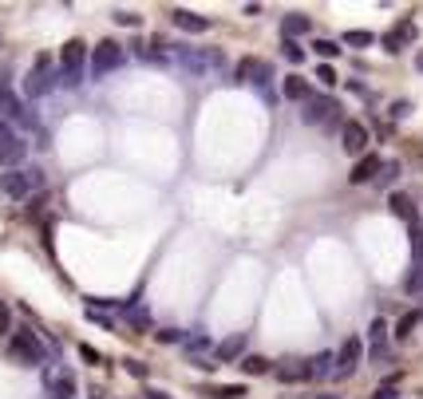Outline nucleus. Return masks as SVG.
Segmentation results:
<instances>
[{
	"label": "nucleus",
	"mask_w": 423,
	"mask_h": 399,
	"mask_svg": "<svg viewBox=\"0 0 423 399\" xmlns=\"http://www.w3.org/2000/svg\"><path fill=\"white\" fill-rule=\"evenodd\" d=\"M174 63L190 75H206V72L226 68V56H222V48H178L174 52Z\"/></svg>",
	"instance_id": "f257e3e1"
},
{
	"label": "nucleus",
	"mask_w": 423,
	"mask_h": 399,
	"mask_svg": "<svg viewBox=\"0 0 423 399\" xmlns=\"http://www.w3.org/2000/svg\"><path fill=\"white\" fill-rule=\"evenodd\" d=\"M32 190H44V174L40 170H4L0 174V194H8V198H28Z\"/></svg>",
	"instance_id": "f03ea898"
},
{
	"label": "nucleus",
	"mask_w": 423,
	"mask_h": 399,
	"mask_svg": "<svg viewBox=\"0 0 423 399\" xmlns=\"http://www.w3.org/2000/svg\"><path fill=\"white\" fill-rule=\"evenodd\" d=\"M123 63H127V52H123V44H115V40H99L95 48H91V75H95V79L119 72Z\"/></svg>",
	"instance_id": "7ed1b4c3"
},
{
	"label": "nucleus",
	"mask_w": 423,
	"mask_h": 399,
	"mask_svg": "<svg viewBox=\"0 0 423 399\" xmlns=\"http://www.w3.org/2000/svg\"><path fill=\"white\" fill-rule=\"evenodd\" d=\"M13 360L24 368H44V344H40L28 328H13Z\"/></svg>",
	"instance_id": "20e7f679"
},
{
	"label": "nucleus",
	"mask_w": 423,
	"mask_h": 399,
	"mask_svg": "<svg viewBox=\"0 0 423 399\" xmlns=\"http://www.w3.org/2000/svg\"><path fill=\"white\" fill-rule=\"evenodd\" d=\"M84 60H87L84 40H68L63 52H60V68H63V84L68 87H79V79H84Z\"/></svg>",
	"instance_id": "39448f33"
},
{
	"label": "nucleus",
	"mask_w": 423,
	"mask_h": 399,
	"mask_svg": "<svg viewBox=\"0 0 423 399\" xmlns=\"http://www.w3.org/2000/svg\"><path fill=\"white\" fill-rule=\"evenodd\" d=\"M52 87H56L52 60H48V56H36V63H32V72H28V79H24V95L28 99H40V95H48Z\"/></svg>",
	"instance_id": "423d86ee"
},
{
	"label": "nucleus",
	"mask_w": 423,
	"mask_h": 399,
	"mask_svg": "<svg viewBox=\"0 0 423 399\" xmlns=\"http://www.w3.org/2000/svg\"><path fill=\"white\" fill-rule=\"evenodd\" d=\"M44 399H75V380L63 368H44Z\"/></svg>",
	"instance_id": "0eeeda50"
},
{
	"label": "nucleus",
	"mask_w": 423,
	"mask_h": 399,
	"mask_svg": "<svg viewBox=\"0 0 423 399\" xmlns=\"http://www.w3.org/2000/svg\"><path fill=\"white\" fill-rule=\"evenodd\" d=\"M340 146H344V155L364 158V155H368V127L356 123V119H348L344 127H340Z\"/></svg>",
	"instance_id": "6e6552de"
},
{
	"label": "nucleus",
	"mask_w": 423,
	"mask_h": 399,
	"mask_svg": "<svg viewBox=\"0 0 423 399\" xmlns=\"http://www.w3.org/2000/svg\"><path fill=\"white\" fill-rule=\"evenodd\" d=\"M360 356H364V340L360 336H348L344 344H340V352H337V380H344V375L356 372Z\"/></svg>",
	"instance_id": "1a4fd4ad"
},
{
	"label": "nucleus",
	"mask_w": 423,
	"mask_h": 399,
	"mask_svg": "<svg viewBox=\"0 0 423 399\" xmlns=\"http://www.w3.org/2000/svg\"><path fill=\"white\" fill-rule=\"evenodd\" d=\"M337 111H340L337 99L316 95V99H309V107L301 111V119H305V123H337Z\"/></svg>",
	"instance_id": "9d476101"
},
{
	"label": "nucleus",
	"mask_w": 423,
	"mask_h": 399,
	"mask_svg": "<svg viewBox=\"0 0 423 399\" xmlns=\"http://www.w3.org/2000/svg\"><path fill=\"white\" fill-rule=\"evenodd\" d=\"M273 375H277L281 384H305V380H313L309 360H281V363H273Z\"/></svg>",
	"instance_id": "9b49d317"
},
{
	"label": "nucleus",
	"mask_w": 423,
	"mask_h": 399,
	"mask_svg": "<svg viewBox=\"0 0 423 399\" xmlns=\"http://www.w3.org/2000/svg\"><path fill=\"white\" fill-rule=\"evenodd\" d=\"M380 166H384V158L380 155H368L364 158H356V166H352V174H348V182L352 186H364V182H376V174H380Z\"/></svg>",
	"instance_id": "f8f14e48"
},
{
	"label": "nucleus",
	"mask_w": 423,
	"mask_h": 399,
	"mask_svg": "<svg viewBox=\"0 0 423 399\" xmlns=\"http://www.w3.org/2000/svg\"><path fill=\"white\" fill-rule=\"evenodd\" d=\"M368 356H372L376 363L387 356V320L384 316H376L372 324H368Z\"/></svg>",
	"instance_id": "ddd939ff"
},
{
	"label": "nucleus",
	"mask_w": 423,
	"mask_h": 399,
	"mask_svg": "<svg viewBox=\"0 0 423 399\" xmlns=\"http://www.w3.org/2000/svg\"><path fill=\"white\" fill-rule=\"evenodd\" d=\"M170 24L182 28V32H190V36H198V32L210 28V16H198V13H190V8H170Z\"/></svg>",
	"instance_id": "4468645a"
},
{
	"label": "nucleus",
	"mask_w": 423,
	"mask_h": 399,
	"mask_svg": "<svg viewBox=\"0 0 423 399\" xmlns=\"http://www.w3.org/2000/svg\"><path fill=\"white\" fill-rule=\"evenodd\" d=\"M245 356V332H233V336H226L214 348V360H222V363H230V360H242Z\"/></svg>",
	"instance_id": "2eb2a0df"
},
{
	"label": "nucleus",
	"mask_w": 423,
	"mask_h": 399,
	"mask_svg": "<svg viewBox=\"0 0 423 399\" xmlns=\"http://www.w3.org/2000/svg\"><path fill=\"white\" fill-rule=\"evenodd\" d=\"M309 32H313V16H305V13H289L285 20H281V36H285V40L309 36Z\"/></svg>",
	"instance_id": "dca6fc26"
},
{
	"label": "nucleus",
	"mask_w": 423,
	"mask_h": 399,
	"mask_svg": "<svg viewBox=\"0 0 423 399\" xmlns=\"http://www.w3.org/2000/svg\"><path fill=\"white\" fill-rule=\"evenodd\" d=\"M415 36H420V32H415V24H411V20H399V28H392V32L384 36V48L387 52H399L403 44H411Z\"/></svg>",
	"instance_id": "f3484780"
},
{
	"label": "nucleus",
	"mask_w": 423,
	"mask_h": 399,
	"mask_svg": "<svg viewBox=\"0 0 423 399\" xmlns=\"http://www.w3.org/2000/svg\"><path fill=\"white\" fill-rule=\"evenodd\" d=\"M182 348H186V356H190V360H206V352L214 348V340H210V332H186Z\"/></svg>",
	"instance_id": "a211bd4d"
},
{
	"label": "nucleus",
	"mask_w": 423,
	"mask_h": 399,
	"mask_svg": "<svg viewBox=\"0 0 423 399\" xmlns=\"http://www.w3.org/2000/svg\"><path fill=\"white\" fill-rule=\"evenodd\" d=\"M387 210H392V214H396V218H403L408 221V226H415V206H411V198L408 194H392V198H387Z\"/></svg>",
	"instance_id": "6ab92c4d"
},
{
	"label": "nucleus",
	"mask_w": 423,
	"mask_h": 399,
	"mask_svg": "<svg viewBox=\"0 0 423 399\" xmlns=\"http://www.w3.org/2000/svg\"><path fill=\"white\" fill-rule=\"evenodd\" d=\"M281 95L293 99V103H301V99H309V84H305L301 75H285V84H281Z\"/></svg>",
	"instance_id": "aec40b11"
},
{
	"label": "nucleus",
	"mask_w": 423,
	"mask_h": 399,
	"mask_svg": "<svg viewBox=\"0 0 423 399\" xmlns=\"http://www.w3.org/2000/svg\"><path fill=\"white\" fill-rule=\"evenodd\" d=\"M123 316H127V324H131V328H151V313H146V304L127 301V304H123Z\"/></svg>",
	"instance_id": "412c9836"
},
{
	"label": "nucleus",
	"mask_w": 423,
	"mask_h": 399,
	"mask_svg": "<svg viewBox=\"0 0 423 399\" xmlns=\"http://www.w3.org/2000/svg\"><path fill=\"white\" fill-rule=\"evenodd\" d=\"M332 363H337V356H332V352H321V356H313V360H309V372H313V380H325V375H332Z\"/></svg>",
	"instance_id": "4be33fe9"
},
{
	"label": "nucleus",
	"mask_w": 423,
	"mask_h": 399,
	"mask_svg": "<svg viewBox=\"0 0 423 399\" xmlns=\"http://www.w3.org/2000/svg\"><path fill=\"white\" fill-rule=\"evenodd\" d=\"M420 320H423V313L420 308H411V313H403L399 316V324H396V340H408L415 328H420Z\"/></svg>",
	"instance_id": "5701e85b"
},
{
	"label": "nucleus",
	"mask_w": 423,
	"mask_h": 399,
	"mask_svg": "<svg viewBox=\"0 0 423 399\" xmlns=\"http://www.w3.org/2000/svg\"><path fill=\"white\" fill-rule=\"evenodd\" d=\"M206 396H214V399H245L249 391H245L242 384H214V387H206Z\"/></svg>",
	"instance_id": "b1692460"
},
{
	"label": "nucleus",
	"mask_w": 423,
	"mask_h": 399,
	"mask_svg": "<svg viewBox=\"0 0 423 399\" xmlns=\"http://www.w3.org/2000/svg\"><path fill=\"white\" fill-rule=\"evenodd\" d=\"M403 292H408V297H423V261H415L411 273L403 277Z\"/></svg>",
	"instance_id": "393cba45"
},
{
	"label": "nucleus",
	"mask_w": 423,
	"mask_h": 399,
	"mask_svg": "<svg viewBox=\"0 0 423 399\" xmlns=\"http://www.w3.org/2000/svg\"><path fill=\"white\" fill-rule=\"evenodd\" d=\"M242 372L245 375H269L273 372V363H269L266 356H242Z\"/></svg>",
	"instance_id": "a878e982"
},
{
	"label": "nucleus",
	"mask_w": 423,
	"mask_h": 399,
	"mask_svg": "<svg viewBox=\"0 0 423 399\" xmlns=\"http://www.w3.org/2000/svg\"><path fill=\"white\" fill-rule=\"evenodd\" d=\"M344 44L348 48H368V44H376V36L368 28H352V32H344Z\"/></svg>",
	"instance_id": "bb28decb"
},
{
	"label": "nucleus",
	"mask_w": 423,
	"mask_h": 399,
	"mask_svg": "<svg viewBox=\"0 0 423 399\" xmlns=\"http://www.w3.org/2000/svg\"><path fill=\"white\" fill-rule=\"evenodd\" d=\"M257 56H245V60H238V68H233V79H242V84H249L254 79V72H257Z\"/></svg>",
	"instance_id": "cd10ccee"
},
{
	"label": "nucleus",
	"mask_w": 423,
	"mask_h": 399,
	"mask_svg": "<svg viewBox=\"0 0 423 399\" xmlns=\"http://www.w3.org/2000/svg\"><path fill=\"white\" fill-rule=\"evenodd\" d=\"M396 178H399V162H384L380 174H376V186H392Z\"/></svg>",
	"instance_id": "c85d7f7f"
},
{
	"label": "nucleus",
	"mask_w": 423,
	"mask_h": 399,
	"mask_svg": "<svg viewBox=\"0 0 423 399\" xmlns=\"http://www.w3.org/2000/svg\"><path fill=\"white\" fill-rule=\"evenodd\" d=\"M313 48H316V56H321V60H337V56H340V44H337V40H316Z\"/></svg>",
	"instance_id": "c756f323"
},
{
	"label": "nucleus",
	"mask_w": 423,
	"mask_h": 399,
	"mask_svg": "<svg viewBox=\"0 0 423 399\" xmlns=\"http://www.w3.org/2000/svg\"><path fill=\"white\" fill-rule=\"evenodd\" d=\"M155 340H158V344H182V340H186V332H182V328H158Z\"/></svg>",
	"instance_id": "7c9ffc66"
},
{
	"label": "nucleus",
	"mask_w": 423,
	"mask_h": 399,
	"mask_svg": "<svg viewBox=\"0 0 423 399\" xmlns=\"http://www.w3.org/2000/svg\"><path fill=\"white\" fill-rule=\"evenodd\" d=\"M281 52H285V60H293V63H301V60H305L301 40H285V44H281Z\"/></svg>",
	"instance_id": "2f4dec72"
},
{
	"label": "nucleus",
	"mask_w": 423,
	"mask_h": 399,
	"mask_svg": "<svg viewBox=\"0 0 423 399\" xmlns=\"http://www.w3.org/2000/svg\"><path fill=\"white\" fill-rule=\"evenodd\" d=\"M111 20H115V24H123V28H139V24H143V16L127 13V8H119V13H111Z\"/></svg>",
	"instance_id": "473e14b6"
},
{
	"label": "nucleus",
	"mask_w": 423,
	"mask_h": 399,
	"mask_svg": "<svg viewBox=\"0 0 423 399\" xmlns=\"http://www.w3.org/2000/svg\"><path fill=\"white\" fill-rule=\"evenodd\" d=\"M411 253H415V261H423V226L420 221L411 226Z\"/></svg>",
	"instance_id": "72a5a7b5"
},
{
	"label": "nucleus",
	"mask_w": 423,
	"mask_h": 399,
	"mask_svg": "<svg viewBox=\"0 0 423 399\" xmlns=\"http://www.w3.org/2000/svg\"><path fill=\"white\" fill-rule=\"evenodd\" d=\"M0 332H4V336H13V308H8L4 301H0Z\"/></svg>",
	"instance_id": "f704fd0d"
},
{
	"label": "nucleus",
	"mask_w": 423,
	"mask_h": 399,
	"mask_svg": "<svg viewBox=\"0 0 423 399\" xmlns=\"http://www.w3.org/2000/svg\"><path fill=\"white\" fill-rule=\"evenodd\" d=\"M316 79H321L325 87H332V84H337V72H332L328 63H321V68H316Z\"/></svg>",
	"instance_id": "c9c22d12"
},
{
	"label": "nucleus",
	"mask_w": 423,
	"mask_h": 399,
	"mask_svg": "<svg viewBox=\"0 0 423 399\" xmlns=\"http://www.w3.org/2000/svg\"><path fill=\"white\" fill-rule=\"evenodd\" d=\"M392 115H396V119H408V115H411V103H408V99L392 103Z\"/></svg>",
	"instance_id": "e433bc0d"
},
{
	"label": "nucleus",
	"mask_w": 423,
	"mask_h": 399,
	"mask_svg": "<svg viewBox=\"0 0 423 399\" xmlns=\"http://www.w3.org/2000/svg\"><path fill=\"white\" fill-rule=\"evenodd\" d=\"M372 399H399V391L392 384H384V387H376V396Z\"/></svg>",
	"instance_id": "4c0bfd02"
},
{
	"label": "nucleus",
	"mask_w": 423,
	"mask_h": 399,
	"mask_svg": "<svg viewBox=\"0 0 423 399\" xmlns=\"http://www.w3.org/2000/svg\"><path fill=\"white\" fill-rule=\"evenodd\" d=\"M79 356H84V360H91V363H99V352L91 348V344H79Z\"/></svg>",
	"instance_id": "58836bf2"
},
{
	"label": "nucleus",
	"mask_w": 423,
	"mask_h": 399,
	"mask_svg": "<svg viewBox=\"0 0 423 399\" xmlns=\"http://www.w3.org/2000/svg\"><path fill=\"white\" fill-rule=\"evenodd\" d=\"M123 363H127V372L131 375H146V363H139V360H123Z\"/></svg>",
	"instance_id": "ea45409f"
},
{
	"label": "nucleus",
	"mask_w": 423,
	"mask_h": 399,
	"mask_svg": "<svg viewBox=\"0 0 423 399\" xmlns=\"http://www.w3.org/2000/svg\"><path fill=\"white\" fill-rule=\"evenodd\" d=\"M146 399H170L167 391H146Z\"/></svg>",
	"instance_id": "a19ab883"
},
{
	"label": "nucleus",
	"mask_w": 423,
	"mask_h": 399,
	"mask_svg": "<svg viewBox=\"0 0 423 399\" xmlns=\"http://www.w3.org/2000/svg\"><path fill=\"white\" fill-rule=\"evenodd\" d=\"M415 63H420V72H423V52H420V60H415Z\"/></svg>",
	"instance_id": "79ce46f5"
},
{
	"label": "nucleus",
	"mask_w": 423,
	"mask_h": 399,
	"mask_svg": "<svg viewBox=\"0 0 423 399\" xmlns=\"http://www.w3.org/2000/svg\"><path fill=\"white\" fill-rule=\"evenodd\" d=\"M0 166H8V162H4V150H0Z\"/></svg>",
	"instance_id": "37998d69"
},
{
	"label": "nucleus",
	"mask_w": 423,
	"mask_h": 399,
	"mask_svg": "<svg viewBox=\"0 0 423 399\" xmlns=\"http://www.w3.org/2000/svg\"><path fill=\"white\" fill-rule=\"evenodd\" d=\"M316 399H340V396H316Z\"/></svg>",
	"instance_id": "c03bdc74"
}]
</instances>
